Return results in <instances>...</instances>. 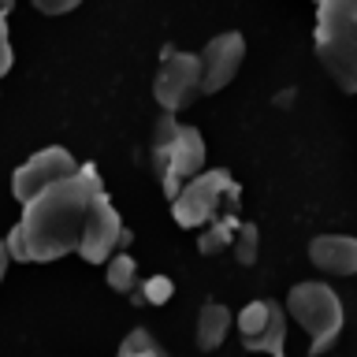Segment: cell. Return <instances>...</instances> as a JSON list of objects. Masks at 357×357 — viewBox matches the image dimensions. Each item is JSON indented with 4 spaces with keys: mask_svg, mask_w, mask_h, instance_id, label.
Masks as SVG:
<instances>
[{
    "mask_svg": "<svg viewBox=\"0 0 357 357\" xmlns=\"http://www.w3.org/2000/svg\"><path fill=\"white\" fill-rule=\"evenodd\" d=\"M100 194H105V186L97 178V167L82 164L78 175L49 186L41 197L22 205L19 231H22V242H26L30 261L45 264V261H60L67 253H78L89 208H93V201Z\"/></svg>",
    "mask_w": 357,
    "mask_h": 357,
    "instance_id": "cell-1",
    "label": "cell"
},
{
    "mask_svg": "<svg viewBox=\"0 0 357 357\" xmlns=\"http://www.w3.org/2000/svg\"><path fill=\"white\" fill-rule=\"evenodd\" d=\"M287 312L309 331V354H324L328 346H335V339H339V331L346 324L339 294L328 283H320V279H305V283L290 287Z\"/></svg>",
    "mask_w": 357,
    "mask_h": 357,
    "instance_id": "cell-4",
    "label": "cell"
},
{
    "mask_svg": "<svg viewBox=\"0 0 357 357\" xmlns=\"http://www.w3.org/2000/svg\"><path fill=\"white\" fill-rule=\"evenodd\" d=\"M33 11H41V15H67V11H75L82 0H30Z\"/></svg>",
    "mask_w": 357,
    "mask_h": 357,
    "instance_id": "cell-17",
    "label": "cell"
},
{
    "mask_svg": "<svg viewBox=\"0 0 357 357\" xmlns=\"http://www.w3.org/2000/svg\"><path fill=\"white\" fill-rule=\"evenodd\" d=\"M142 294H145V301H149V305H164V301H172L175 287H172V279H167V275H153L149 283L142 287Z\"/></svg>",
    "mask_w": 357,
    "mask_h": 357,
    "instance_id": "cell-16",
    "label": "cell"
},
{
    "mask_svg": "<svg viewBox=\"0 0 357 357\" xmlns=\"http://www.w3.org/2000/svg\"><path fill=\"white\" fill-rule=\"evenodd\" d=\"M0 45H4V63H0V75H8L11 63H15V49H11V33H8V26L0 30Z\"/></svg>",
    "mask_w": 357,
    "mask_h": 357,
    "instance_id": "cell-18",
    "label": "cell"
},
{
    "mask_svg": "<svg viewBox=\"0 0 357 357\" xmlns=\"http://www.w3.org/2000/svg\"><path fill=\"white\" fill-rule=\"evenodd\" d=\"M317 60L342 93H357V0H317Z\"/></svg>",
    "mask_w": 357,
    "mask_h": 357,
    "instance_id": "cell-2",
    "label": "cell"
},
{
    "mask_svg": "<svg viewBox=\"0 0 357 357\" xmlns=\"http://www.w3.org/2000/svg\"><path fill=\"white\" fill-rule=\"evenodd\" d=\"M261 238V231H257V223H242L238 227V234H234V257H238V264H257V242Z\"/></svg>",
    "mask_w": 357,
    "mask_h": 357,
    "instance_id": "cell-15",
    "label": "cell"
},
{
    "mask_svg": "<svg viewBox=\"0 0 357 357\" xmlns=\"http://www.w3.org/2000/svg\"><path fill=\"white\" fill-rule=\"evenodd\" d=\"M238 216H234V208H227V212H220L216 220L208 223V231L197 238V253H205V257H216V253H223V250H231L234 245V234H238Z\"/></svg>",
    "mask_w": 357,
    "mask_h": 357,
    "instance_id": "cell-12",
    "label": "cell"
},
{
    "mask_svg": "<svg viewBox=\"0 0 357 357\" xmlns=\"http://www.w3.org/2000/svg\"><path fill=\"white\" fill-rule=\"evenodd\" d=\"M82 172V164L75 160L71 149H63V145H45V149L30 153V160H22L15 167V175H11V194H15L22 205H30L33 197H41L49 186L63 183V178H71Z\"/></svg>",
    "mask_w": 357,
    "mask_h": 357,
    "instance_id": "cell-6",
    "label": "cell"
},
{
    "mask_svg": "<svg viewBox=\"0 0 357 357\" xmlns=\"http://www.w3.org/2000/svg\"><path fill=\"white\" fill-rule=\"evenodd\" d=\"M223 208H238V183L231 178L227 167H212V172L194 175L172 197V220L178 227H205Z\"/></svg>",
    "mask_w": 357,
    "mask_h": 357,
    "instance_id": "cell-5",
    "label": "cell"
},
{
    "mask_svg": "<svg viewBox=\"0 0 357 357\" xmlns=\"http://www.w3.org/2000/svg\"><path fill=\"white\" fill-rule=\"evenodd\" d=\"M309 261L328 275H357V238L354 234H320L309 242Z\"/></svg>",
    "mask_w": 357,
    "mask_h": 357,
    "instance_id": "cell-10",
    "label": "cell"
},
{
    "mask_svg": "<svg viewBox=\"0 0 357 357\" xmlns=\"http://www.w3.org/2000/svg\"><path fill=\"white\" fill-rule=\"evenodd\" d=\"M116 357H172V354H167L145 328H134L127 339H123V346H119Z\"/></svg>",
    "mask_w": 357,
    "mask_h": 357,
    "instance_id": "cell-14",
    "label": "cell"
},
{
    "mask_svg": "<svg viewBox=\"0 0 357 357\" xmlns=\"http://www.w3.org/2000/svg\"><path fill=\"white\" fill-rule=\"evenodd\" d=\"M205 93L201 89V52H167L153 78V97L164 112H183Z\"/></svg>",
    "mask_w": 357,
    "mask_h": 357,
    "instance_id": "cell-7",
    "label": "cell"
},
{
    "mask_svg": "<svg viewBox=\"0 0 357 357\" xmlns=\"http://www.w3.org/2000/svg\"><path fill=\"white\" fill-rule=\"evenodd\" d=\"M105 279H108V287L116 290V294H130L134 283H138V264H134V257L116 253L105 264Z\"/></svg>",
    "mask_w": 357,
    "mask_h": 357,
    "instance_id": "cell-13",
    "label": "cell"
},
{
    "mask_svg": "<svg viewBox=\"0 0 357 357\" xmlns=\"http://www.w3.org/2000/svg\"><path fill=\"white\" fill-rule=\"evenodd\" d=\"M123 245H130V231L123 227V216L119 208L112 205L108 194H100L89 208V220H86V234H82V245H78V257L89 264H108Z\"/></svg>",
    "mask_w": 357,
    "mask_h": 357,
    "instance_id": "cell-8",
    "label": "cell"
},
{
    "mask_svg": "<svg viewBox=\"0 0 357 357\" xmlns=\"http://www.w3.org/2000/svg\"><path fill=\"white\" fill-rule=\"evenodd\" d=\"M153 167L160 172L164 194L175 197L194 175L205 172V138L197 127L175 119V112H164L153 134Z\"/></svg>",
    "mask_w": 357,
    "mask_h": 357,
    "instance_id": "cell-3",
    "label": "cell"
},
{
    "mask_svg": "<svg viewBox=\"0 0 357 357\" xmlns=\"http://www.w3.org/2000/svg\"><path fill=\"white\" fill-rule=\"evenodd\" d=\"M245 60V38L238 30L216 33L205 49H201V89L205 93H220L234 82V75L242 71Z\"/></svg>",
    "mask_w": 357,
    "mask_h": 357,
    "instance_id": "cell-9",
    "label": "cell"
},
{
    "mask_svg": "<svg viewBox=\"0 0 357 357\" xmlns=\"http://www.w3.org/2000/svg\"><path fill=\"white\" fill-rule=\"evenodd\" d=\"M231 309L227 305H220V301H205V305L197 309V350L201 354H208V350H220L223 339H227V331H231Z\"/></svg>",
    "mask_w": 357,
    "mask_h": 357,
    "instance_id": "cell-11",
    "label": "cell"
}]
</instances>
